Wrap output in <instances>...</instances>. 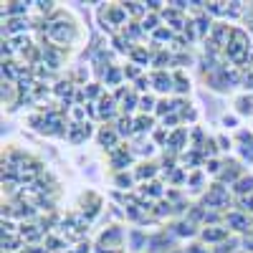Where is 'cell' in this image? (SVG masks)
<instances>
[]
</instances>
